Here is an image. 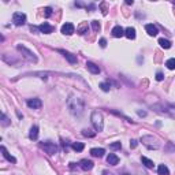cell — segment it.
<instances>
[{
  "label": "cell",
  "instance_id": "14",
  "mask_svg": "<svg viewBox=\"0 0 175 175\" xmlns=\"http://www.w3.org/2000/svg\"><path fill=\"white\" fill-rule=\"evenodd\" d=\"M107 163L111 165H118L119 164V157H118L115 153H110V155L107 156Z\"/></svg>",
  "mask_w": 175,
  "mask_h": 175
},
{
  "label": "cell",
  "instance_id": "30",
  "mask_svg": "<svg viewBox=\"0 0 175 175\" xmlns=\"http://www.w3.org/2000/svg\"><path fill=\"white\" fill-rule=\"evenodd\" d=\"M99 44H100L101 48H105V47H107V40H105V39H100Z\"/></svg>",
  "mask_w": 175,
  "mask_h": 175
},
{
  "label": "cell",
  "instance_id": "1",
  "mask_svg": "<svg viewBox=\"0 0 175 175\" xmlns=\"http://www.w3.org/2000/svg\"><path fill=\"white\" fill-rule=\"evenodd\" d=\"M67 107L73 115L81 116L85 111V101L81 97L75 96V94H70L67 99Z\"/></svg>",
  "mask_w": 175,
  "mask_h": 175
},
{
  "label": "cell",
  "instance_id": "5",
  "mask_svg": "<svg viewBox=\"0 0 175 175\" xmlns=\"http://www.w3.org/2000/svg\"><path fill=\"white\" fill-rule=\"evenodd\" d=\"M41 148L45 151V153H48V155H55V153L58 152V146H56V144L49 142V141L42 142L41 144Z\"/></svg>",
  "mask_w": 175,
  "mask_h": 175
},
{
  "label": "cell",
  "instance_id": "34",
  "mask_svg": "<svg viewBox=\"0 0 175 175\" xmlns=\"http://www.w3.org/2000/svg\"><path fill=\"white\" fill-rule=\"evenodd\" d=\"M88 29V26H81V29H79V34H85V30Z\"/></svg>",
  "mask_w": 175,
  "mask_h": 175
},
{
  "label": "cell",
  "instance_id": "28",
  "mask_svg": "<svg viewBox=\"0 0 175 175\" xmlns=\"http://www.w3.org/2000/svg\"><path fill=\"white\" fill-rule=\"evenodd\" d=\"M82 134H84L85 137H94V134L96 133H92V130L85 129V130H82Z\"/></svg>",
  "mask_w": 175,
  "mask_h": 175
},
{
  "label": "cell",
  "instance_id": "16",
  "mask_svg": "<svg viewBox=\"0 0 175 175\" xmlns=\"http://www.w3.org/2000/svg\"><path fill=\"white\" fill-rule=\"evenodd\" d=\"M104 153H105V149L103 148H92L90 149V155L94 157H103Z\"/></svg>",
  "mask_w": 175,
  "mask_h": 175
},
{
  "label": "cell",
  "instance_id": "8",
  "mask_svg": "<svg viewBox=\"0 0 175 175\" xmlns=\"http://www.w3.org/2000/svg\"><path fill=\"white\" fill-rule=\"evenodd\" d=\"M26 104H27V107L29 108H33V110H39V108H41L42 105V101L40 100V99H29V100L26 101Z\"/></svg>",
  "mask_w": 175,
  "mask_h": 175
},
{
  "label": "cell",
  "instance_id": "23",
  "mask_svg": "<svg viewBox=\"0 0 175 175\" xmlns=\"http://www.w3.org/2000/svg\"><path fill=\"white\" fill-rule=\"evenodd\" d=\"M73 149L75 151V152H82L84 151V148H85V145L82 142H73Z\"/></svg>",
  "mask_w": 175,
  "mask_h": 175
},
{
  "label": "cell",
  "instance_id": "10",
  "mask_svg": "<svg viewBox=\"0 0 175 175\" xmlns=\"http://www.w3.org/2000/svg\"><path fill=\"white\" fill-rule=\"evenodd\" d=\"M58 51L60 52V53H62L71 65H75V63H77V56L75 55H73V53H70V52H67V51H63V49H58Z\"/></svg>",
  "mask_w": 175,
  "mask_h": 175
},
{
  "label": "cell",
  "instance_id": "4",
  "mask_svg": "<svg viewBox=\"0 0 175 175\" xmlns=\"http://www.w3.org/2000/svg\"><path fill=\"white\" fill-rule=\"evenodd\" d=\"M16 49H18V51L22 53L23 58H26L27 60H29V62L37 63V60H39V59H37V56L34 55V52H32L29 48H26L25 45H21V44H18V45H16Z\"/></svg>",
  "mask_w": 175,
  "mask_h": 175
},
{
  "label": "cell",
  "instance_id": "38",
  "mask_svg": "<svg viewBox=\"0 0 175 175\" xmlns=\"http://www.w3.org/2000/svg\"><path fill=\"white\" fill-rule=\"evenodd\" d=\"M122 175H130V174H127V172H125V174H122Z\"/></svg>",
  "mask_w": 175,
  "mask_h": 175
},
{
  "label": "cell",
  "instance_id": "17",
  "mask_svg": "<svg viewBox=\"0 0 175 175\" xmlns=\"http://www.w3.org/2000/svg\"><path fill=\"white\" fill-rule=\"evenodd\" d=\"M0 149H1V152H3L4 159H6V160H8V162H10V163H16V159H15V157H14V156H11L10 153H8V151L6 149V146H1Z\"/></svg>",
  "mask_w": 175,
  "mask_h": 175
},
{
  "label": "cell",
  "instance_id": "7",
  "mask_svg": "<svg viewBox=\"0 0 175 175\" xmlns=\"http://www.w3.org/2000/svg\"><path fill=\"white\" fill-rule=\"evenodd\" d=\"M62 33L63 34H66V36H71L73 33L75 32V27H74V25H73L71 22H66L65 25L62 26Z\"/></svg>",
  "mask_w": 175,
  "mask_h": 175
},
{
  "label": "cell",
  "instance_id": "2",
  "mask_svg": "<svg viewBox=\"0 0 175 175\" xmlns=\"http://www.w3.org/2000/svg\"><path fill=\"white\" fill-rule=\"evenodd\" d=\"M141 142L144 144V145L148 148V149L153 151V149H159L160 146H162V144H160V139L157 138V137L155 136H144L141 137Z\"/></svg>",
  "mask_w": 175,
  "mask_h": 175
},
{
  "label": "cell",
  "instance_id": "29",
  "mask_svg": "<svg viewBox=\"0 0 175 175\" xmlns=\"http://www.w3.org/2000/svg\"><path fill=\"white\" fill-rule=\"evenodd\" d=\"M92 27H93L94 32H99L100 30V23L97 21H92Z\"/></svg>",
  "mask_w": 175,
  "mask_h": 175
},
{
  "label": "cell",
  "instance_id": "36",
  "mask_svg": "<svg viewBox=\"0 0 175 175\" xmlns=\"http://www.w3.org/2000/svg\"><path fill=\"white\" fill-rule=\"evenodd\" d=\"M30 30H32V32H39V27H36V26H30Z\"/></svg>",
  "mask_w": 175,
  "mask_h": 175
},
{
  "label": "cell",
  "instance_id": "24",
  "mask_svg": "<svg viewBox=\"0 0 175 175\" xmlns=\"http://www.w3.org/2000/svg\"><path fill=\"white\" fill-rule=\"evenodd\" d=\"M165 66H167V68H170V70H175V59L174 58L168 59V60L165 62Z\"/></svg>",
  "mask_w": 175,
  "mask_h": 175
},
{
  "label": "cell",
  "instance_id": "19",
  "mask_svg": "<svg viewBox=\"0 0 175 175\" xmlns=\"http://www.w3.org/2000/svg\"><path fill=\"white\" fill-rule=\"evenodd\" d=\"M141 162H142V164L145 165L146 168H153V167H155V163H153L151 159L145 157V156H142V157H141Z\"/></svg>",
  "mask_w": 175,
  "mask_h": 175
},
{
  "label": "cell",
  "instance_id": "6",
  "mask_svg": "<svg viewBox=\"0 0 175 175\" xmlns=\"http://www.w3.org/2000/svg\"><path fill=\"white\" fill-rule=\"evenodd\" d=\"M13 22L16 26H22L26 23V15L23 13H14L13 15Z\"/></svg>",
  "mask_w": 175,
  "mask_h": 175
},
{
  "label": "cell",
  "instance_id": "22",
  "mask_svg": "<svg viewBox=\"0 0 175 175\" xmlns=\"http://www.w3.org/2000/svg\"><path fill=\"white\" fill-rule=\"evenodd\" d=\"M159 44L162 48L164 49H170L171 48V41H168V40H165V39H160L159 40Z\"/></svg>",
  "mask_w": 175,
  "mask_h": 175
},
{
  "label": "cell",
  "instance_id": "32",
  "mask_svg": "<svg viewBox=\"0 0 175 175\" xmlns=\"http://www.w3.org/2000/svg\"><path fill=\"white\" fill-rule=\"evenodd\" d=\"M163 78H164V75H163V73H157V74H156V79H157V81H163Z\"/></svg>",
  "mask_w": 175,
  "mask_h": 175
},
{
  "label": "cell",
  "instance_id": "11",
  "mask_svg": "<svg viewBox=\"0 0 175 175\" xmlns=\"http://www.w3.org/2000/svg\"><path fill=\"white\" fill-rule=\"evenodd\" d=\"M39 29H40V32L44 33V34H49V33H52L53 30H55V27H53V26H51L49 23L44 22V23H41V25L39 26Z\"/></svg>",
  "mask_w": 175,
  "mask_h": 175
},
{
  "label": "cell",
  "instance_id": "9",
  "mask_svg": "<svg viewBox=\"0 0 175 175\" xmlns=\"http://www.w3.org/2000/svg\"><path fill=\"white\" fill-rule=\"evenodd\" d=\"M94 163L92 162V160H88V159H82L81 162H79V167H81L84 171H90L92 168H93Z\"/></svg>",
  "mask_w": 175,
  "mask_h": 175
},
{
  "label": "cell",
  "instance_id": "25",
  "mask_svg": "<svg viewBox=\"0 0 175 175\" xmlns=\"http://www.w3.org/2000/svg\"><path fill=\"white\" fill-rule=\"evenodd\" d=\"M99 86L101 88V90L103 92H110V89H111V85L108 84V82H101Z\"/></svg>",
  "mask_w": 175,
  "mask_h": 175
},
{
  "label": "cell",
  "instance_id": "37",
  "mask_svg": "<svg viewBox=\"0 0 175 175\" xmlns=\"http://www.w3.org/2000/svg\"><path fill=\"white\" fill-rule=\"evenodd\" d=\"M103 175H113V174H112V172H110V171H107V170H104Z\"/></svg>",
  "mask_w": 175,
  "mask_h": 175
},
{
  "label": "cell",
  "instance_id": "27",
  "mask_svg": "<svg viewBox=\"0 0 175 175\" xmlns=\"http://www.w3.org/2000/svg\"><path fill=\"white\" fill-rule=\"evenodd\" d=\"M1 125H3V126H8V125H10V119L7 118L6 113H1Z\"/></svg>",
  "mask_w": 175,
  "mask_h": 175
},
{
  "label": "cell",
  "instance_id": "12",
  "mask_svg": "<svg viewBox=\"0 0 175 175\" xmlns=\"http://www.w3.org/2000/svg\"><path fill=\"white\" fill-rule=\"evenodd\" d=\"M112 36L116 37V39H120V37L125 36V29L122 26H115L112 29Z\"/></svg>",
  "mask_w": 175,
  "mask_h": 175
},
{
  "label": "cell",
  "instance_id": "21",
  "mask_svg": "<svg viewBox=\"0 0 175 175\" xmlns=\"http://www.w3.org/2000/svg\"><path fill=\"white\" fill-rule=\"evenodd\" d=\"M29 137H30V139H37V137H39V127H37V126H33L32 129H30Z\"/></svg>",
  "mask_w": 175,
  "mask_h": 175
},
{
  "label": "cell",
  "instance_id": "31",
  "mask_svg": "<svg viewBox=\"0 0 175 175\" xmlns=\"http://www.w3.org/2000/svg\"><path fill=\"white\" fill-rule=\"evenodd\" d=\"M137 145H138V141H137V139H131V141H130V148H131V149H134Z\"/></svg>",
  "mask_w": 175,
  "mask_h": 175
},
{
  "label": "cell",
  "instance_id": "20",
  "mask_svg": "<svg viewBox=\"0 0 175 175\" xmlns=\"http://www.w3.org/2000/svg\"><path fill=\"white\" fill-rule=\"evenodd\" d=\"M157 174L159 175H170V170L167 165L164 164H160L159 167H157Z\"/></svg>",
  "mask_w": 175,
  "mask_h": 175
},
{
  "label": "cell",
  "instance_id": "18",
  "mask_svg": "<svg viewBox=\"0 0 175 175\" xmlns=\"http://www.w3.org/2000/svg\"><path fill=\"white\" fill-rule=\"evenodd\" d=\"M125 36L130 40H134L136 39V29H134V27H127V29L125 30Z\"/></svg>",
  "mask_w": 175,
  "mask_h": 175
},
{
  "label": "cell",
  "instance_id": "33",
  "mask_svg": "<svg viewBox=\"0 0 175 175\" xmlns=\"http://www.w3.org/2000/svg\"><path fill=\"white\" fill-rule=\"evenodd\" d=\"M44 11H45V16H49L52 14V8H51V7H47V8H44Z\"/></svg>",
  "mask_w": 175,
  "mask_h": 175
},
{
  "label": "cell",
  "instance_id": "13",
  "mask_svg": "<svg viewBox=\"0 0 175 175\" xmlns=\"http://www.w3.org/2000/svg\"><path fill=\"white\" fill-rule=\"evenodd\" d=\"M145 30H146V33H148L149 36H156V34L159 33L157 27H156L153 23H148V25H145Z\"/></svg>",
  "mask_w": 175,
  "mask_h": 175
},
{
  "label": "cell",
  "instance_id": "15",
  "mask_svg": "<svg viewBox=\"0 0 175 175\" xmlns=\"http://www.w3.org/2000/svg\"><path fill=\"white\" fill-rule=\"evenodd\" d=\"M86 68L92 73V74H99V73H100V67H99L97 65L92 63V62H88L86 63Z\"/></svg>",
  "mask_w": 175,
  "mask_h": 175
},
{
  "label": "cell",
  "instance_id": "35",
  "mask_svg": "<svg viewBox=\"0 0 175 175\" xmlns=\"http://www.w3.org/2000/svg\"><path fill=\"white\" fill-rule=\"evenodd\" d=\"M137 113H138L139 116H146V112H145V111H137Z\"/></svg>",
  "mask_w": 175,
  "mask_h": 175
},
{
  "label": "cell",
  "instance_id": "3",
  "mask_svg": "<svg viewBox=\"0 0 175 175\" xmlns=\"http://www.w3.org/2000/svg\"><path fill=\"white\" fill-rule=\"evenodd\" d=\"M90 120H92V125H93L94 130L96 131H103L104 129V120H103V115H101L99 111H93L90 115Z\"/></svg>",
  "mask_w": 175,
  "mask_h": 175
},
{
  "label": "cell",
  "instance_id": "26",
  "mask_svg": "<svg viewBox=\"0 0 175 175\" xmlns=\"http://www.w3.org/2000/svg\"><path fill=\"white\" fill-rule=\"evenodd\" d=\"M110 148L112 151H116V149H120L122 148V144L119 142V141H116V142H112V144H110Z\"/></svg>",
  "mask_w": 175,
  "mask_h": 175
}]
</instances>
